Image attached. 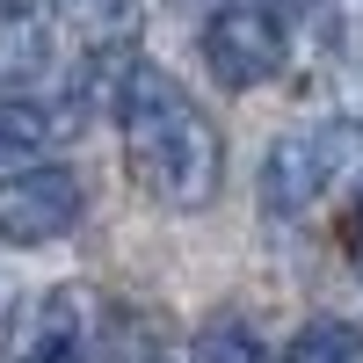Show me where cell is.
Segmentation results:
<instances>
[{"label":"cell","mask_w":363,"mask_h":363,"mask_svg":"<svg viewBox=\"0 0 363 363\" xmlns=\"http://www.w3.org/2000/svg\"><path fill=\"white\" fill-rule=\"evenodd\" d=\"M284 363H363V327L327 313L313 327H298V342L284 349Z\"/></svg>","instance_id":"cell-8"},{"label":"cell","mask_w":363,"mask_h":363,"mask_svg":"<svg viewBox=\"0 0 363 363\" xmlns=\"http://www.w3.org/2000/svg\"><path fill=\"white\" fill-rule=\"evenodd\" d=\"M349 262H356V277H363V189H356V211H349Z\"/></svg>","instance_id":"cell-11"},{"label":"cell","mask_w":363,"mask_h":363,"mask_svg":"<svg viewBox=\"0 0 363 363\" xmlns=\"http://www.w3.org/2000/svg\"><path fill=\"white\" fill-rule=\"evenodd\" d=\"M51 58V0H0V80H29Z\"/></svg>","instance_id":"cell-6"},{"label":"cell","mask_w":363,"mask_h":363,"mask_svg":"<svg viewBox=\"0 0 363 363\" xmlns=\"http://www.w3.org/2000/svg\"><path fill=\"white\" fill-rule=\"evenodd\" d=\"M203 66L218 87H269L291 66V22L269 0H225L203 15Z\"/></svg>","instance_id":"cell-3"},{"label":"cell","mask_w":363,"mask_h":363,"mask_svg":"<svg viewBox=\"0 0 363 363\" xmlns=\"http://www.w3.org/2000/svg\"><path fill=\"white\" fill-rule=\"evenodd\" d=\"M73 8V22H87V29H102V37H116L131 15H138V0H66Z\"/></svg>","instance_id":"cell-10"},{"label":"cell","mask_w":363,"mask_h":363,"mask_svg":"<svg viewBox=\"0 0 363 363\" xmlns=\"http://www.w3.org/2000/svg\"><path fill=\"white\" fill-rule=\"evenodd\" d=\"M363 153V124L356 116H313V124L284 131L262 160V203L277 218H306V211L349 174V160Z\"/></svg>","instance_id":"cell-2"},{"label":"cell","mask_w":363,"mask_h":363,"mask_svg":"<svg viewBox=\"0 0 363 363\" xmlns=\"http://www.w3.org/2000/svg\"><path fill=\"white\" fill-rule=\"evenodd\" d=\"M102 349L116 356V363H182L174 349H167V335H160V320H131V313H109V327H102Z\"/></svg>","instance_id":"cell-9"},{"label":"cell","mask_w":363,"mask_h":363,"mask_svg":"<svg viewBox=\"0 0 363 363\" xmlns=\"http://www.w3.org/2000/svg\"><path fill=\"white\" fill-rule=\"evenodd\" d=\"M80 211H87V189L58 160H29L15 174H0V240L8 247H51L80 225Z\"/></svg>","instance_id":"cell-4"},{"label":"cell","mask_w":363,"mask_h":363,"mask_svg":"<svg viewBox=\"0 0 363 363\" xmlns=\"http://www.w3.org/2000/svg\"><path fill=\"white\" fill-rule=\"evenodd\" d=\"M95 298L87 291H44L29 320L15 327V363H95Z\"/></svg>","instance_id":"cell-5"},{"label":"cell","mask_w":363,"mask_h":363,"mask_svg":"<svg viewBox=\"0 0 363 363\" xmlns=\"http://www.w3.org/2000/svg\"><path fill=\"white\" fill-rule=\"evenodd\" d=\"M116 131H124V160L153 203L203 211L218 196L225 138L167 66H153V58H124L116 66Z\"/></svg>","instance_id":"cell-1"},{"label":"cell","mask_w":363,"mask_h":363,"mask_svg":"<svg viewBox=\"0 0 363 363\" xmlns=\"http://www.w3.org/2000/svg\"><path fill=\"white\" fill-rule=\"evenodd\" d=\"M182 363H269V349H262V335H255L247 320L225 313V320H211L203 335L182 349Z\"/></svg>","instance_id":"cell-7"},{"label":"cell","mask_w":363,"mask_h":363,"mask_svg":"<svg viewBox=\"0 0 363 363\" xmlns=\"http://www.w3.org/2000/svg\"><path fill=\"white\" fill-rule=\"evenodd\" d=\"M189 8H225V0H189Z\"/></svg>","instance_id":"cell-12"}]
</instances>
